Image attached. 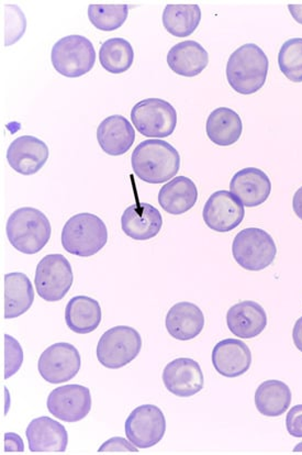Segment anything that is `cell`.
Here are the masks:
<instances>
[{"label": "cell", "mask_w": 302, "mask_h": 455, "mask_svg": "<svg viewBox=\"0 0 302 455\" xmlns=\"http://www.w3.org/2000/svg\"><path fill=\"white\" fill-rule=\"evenodd\" d=\"M209 54L206 49L196 41L180 42L167 54V64L176 74L184 77H195L206 69Z\"/></svg>", "instance_id": "obj_23"}, {"label": "cell", "mask_w": 302, "mask_h": 455, "mask_svg": "<svg viewBox=\"0 0 302 455\" xmlns=\"http://www.w3.org/2000/svg\"><path fill=\"white\" fill-rule=\"evenodd\" d=\"M165 324L167 331L176 340L189 341L203 331L204 315L197 305L181 301L169 310Z\"/></svg>", "instance_id": "obj_22"}, {"label": "cell", "mask_w": 302, "mask_h": 455, "mask_svg": "<svg viewBox=\"0 0 302 455\" xmlns=\"http://www.w3.org/2000/svg\"><path fill=\"white\" fill-rule=\"evenodd\" d=\"M212 364L218 373L227 379L245 374L252 364V353L238 339H226L218 342L212 351Z\"/></svg>", "instance_id": "obj_17"}, {"label": "cell", "mask_w": 302, "mask_h": 455, "mask_svg": "<svg viewBox=\"0 0 302 455\" xmlns=\"http://www.w3.org/2000/svg\"><path fill=\"white\" fill-rule=\"evenodd\" d=\"M163 26L176 38H186L196 31L202 21L198 4H167L163 12Z\"/></svg>", "instance_id": "obj_29"}, {"label": "cell", "mask_w": 302, "mask_h": 455, "mask_svg": "<svg viewBox=\"0 0 302 455\" xmlns=\"http://www.w3.org/2000/svg\"><path fill=\"white\" fill-rule=\"evenodd\" d=\"M97 140L107 155L120 156L125 155L133 146L136 132L127 118L114 115L100 123L97 129Z\"/></svg>", "instance_id": "obj_21"}, {"label": "cell", "mask_w": 302, "mask_h": 455, "mask_svg": "<svg viewBox=\"0 0 302 455\" xmlns=\"http://www.w3.org/2000/svg\"><path fill=\"white\" fill-rule=\"evenodd\" d=\"M27 27L26 17L17 6L8 4L4 8V45L15 44L22 38Z\"/></svg>", "instance_id": "obj_33"}, {"label": "cell", "mask_w": 302, "mask_h": 455, "mask_svg": "<svg viewBox=\"0 0 302 455\" xmlns=\"http://www.w3.org/2000/svg\"><path fill=\"white\" fill-rule=\"evenodd\" d=\"M269 61L258 45L246 44L231 54L226 64V80L241 95H252L266 83Z\"/></svg>", "instance_id": "obj_2"}, {"label": "cell", "mask_w": 302, "mask_h": 455, "mask_svg": "<svg viewBox=\"0 0 302 455\" xmlns=\"http://www.w3.org/2000/svg\"><path fill=\"white\" fill-rule=\"evenodd\" d=\"M230 190L244 206L258 207L267 201L272 182L262 170L246 167L232 178Z\"/></svg>", "instance_id": "obj_16"}, {"label": "cell", "mask_w": 302, "mask_h": 455, "mask_svg": "<svg viewBox=\"0 0 302 455\" xmlns=\"http://www.w3.org/2000/svg\"><path fill=\"white\" fill-rule=\"evenodd\" d=\"M108 243V230L99 216L90 212L69 218L62 231L65 251L76 257H92Z\"/></svg>", "instance_id": "obj_4"}, {"label": "cell", "mask_w": 302, "mask_h": 455, "mask_svg": "<svg viewBox=\"0 0 302 455\" xmlns=\"http://www.w3.org/2000/svg\"><path fill=\"white\" fill-rule=\"evenodd\" d=\"M292 208H294L297 217L302 220V187L297 190L294 195V199H292Z\"/></svg>", "instance_id": "obj_39"}, {"label": "cell", "mask_w": 302, "mask_h": 455, "mask_svg": "<svg viewBox=\"0 0 302 455\" xmlns=\"http://www.w3.org/2000/svg\"><path fill=\"white\" fill-rule=\"evenodd\" d=\"M141 349V334L136 329L117 326L102 334L97 346V359L106 369L118 370L136 360Z\"/></svg>", "instance_id": "obj_7"}, {"label": "cell", "mask_w": 302, "mask_h": 455, "mask_svg": "<svg viewBox=\"0 0 302 455\" xmlns=\"http://www.w3.org/2000/svg\"><path fill=\"white\" fill-rule=\"evenodd\" d=\"M23 362V351L20 342L4 334V379L12 378L20 370Z\"/></svg>", "instance_id": "obj_34"}, {"label": "cell", "mask_w": 302, "mask_h": 455, "mask_svg": "<svg viewBox=\"0 0 302 455\" xmlns=\"http://www.w3.org/2000/svg\"><path fill=\"white\" fill-rule=\"evenodd\" d=\"M288 434L302 438V405L292 407L286 418Z\"/></svg>", "instance_id": "obj_36"}, {"label": "cell", "mask_w": 302, "mask_h": 455, "mask_svg": "<svg viewBox=\"0 0 302 455\" xmlns=\"http://www.w3.org/2000/svg\"><path fill=\"white\" fill-rule=\"evenodd\" d=\"M245 216L244 205L227 190H218L203 207V221L217 232H229L238 228Z\"/></svg>", "instance_id": "obj_13"}, {"label": "cell", "mask_w": 302, "mask_h": 455, "mask_svg": "<svg viewBox=\"0 0 302 455\" xmlns=\"http://www.w3.org/2000/svg\"><path fill=\"white\" fill-rule=\"evenodd\" d=\"M163 218L157 208L146 203H136L125 209L121 228L133 240L146 241L160 234Z\"/></svg>", "instance_id": "obj_19"}, {"label": "cell", "mask_w": 302, "mask_h": 455, "mask_svg": "<svg viewBox=\"0 0 302 455\" xmlns=\"http://www.w3.org/2000/svg\"><path fill=\"white\" fill-rule=\"evenodd\" d=\"M232 254L235 262L246 271L259 272L274 262L277 247L268 232L259 228H246L235 235Z\"/></svg>", "instance_id": "obj_5"}, {"label": "cell", "mask_w": 302, "mask_h": 455, "mask_svg": "<svg viewBox=\"0 0 302 455\" xmlns=\"http://www.w3.org/2000/svg\"><path fill=\"white\" fill-rule=\"evenodd\" d=\"M292 18L302 25V4H288Z\"/></svg>", "instance_id": "obj_40"}, {"label": "cell", "mask_w": 302, "mask_h": 455, "mask_svg": "<svg viewBox=\"0 0 302 455\" xmlns=\"http://www.w3.org/2000/svg\"><path fill=\"white\" fill-rule=\"evenodd\" d=\"M4 443H6V449H4V451H18V452H23V448H25V445H23L22 440L20 435H17L15 434H6L4 435Z\"/></svg>", "instance_id": "obj_37"}, {"label": "cell", "mask_w": 302, "mask_h": 455, "mask_svg": "<svg viewBox=\"0 0 302 455\" xmlns=\"http://www.w3.org/2000/svg\"><path fill=\"white\" fill-rule=\"evenodd\" d=\"M278 65L288 80L302 82V38L290 39L282 44L278 54Z\"/></svg>", "instance_id": "obj_32"}, {"label": "cell", "mask_w": 302, "mask_h": 455, "mask_svg": "<svg viewBox=\"0 0 302 455\" xmlns=\"http://www.w3.org/2000/svg\"><path fill=\"white\" fill-rule=\"evenodd\" d=\"M134 174L147 184L169 182L178 175L180 156L178 150L164 140H146L132 153Z\"/></svg>", "instance_id": "obj_1"}, {"label": "cell", "mask_w": 302, "mask_h": 455, "mask_svg": "<svg viewBox=\"0 0 302 455\" xmlns=\"http://www.w3.org/2000/svg\"><path fill=\"white\" fill-rule=\"evenodd\" d=\"M9 243L23 254L40 252L52 234L50 220L39 209L23 207L9 217L6 226Z\"/></svg>", "instance_id": "obj_3"}, {"label": "cell", "mask_w": 302, "mask_h": 455, "mask_svg": "<svg viewBox=\"0 0 302 455\" xmlns=\"http://www.w3.org/2000/svg\"><path fill=\"white\" fill-rule=\"evenodd\" d=\"M163 383L167 391L178 397H192L203 388L204 379L201 365L188 357L170 362L163 371Z\"/></svg>", "instance_id": "obj_14"}, {"label": "cell", "mask_w": 302, "mask_h": 455, "mask_svg": "<svg viewBox=\"0 0 302 455\" xmlns=\"http://www.w3.org/2000/svg\"><path fill=\"white\" fill-rule=\"evenodd\" d=\"M131 120L139 132L147 138L171 136L178 125V113L169 101L147 99L133 107Z\"/></svg>", "instance_id": "obj_8"}, {"label": "cell", "mask_w": 302, "mask_h": 455, "mask_svg": "<svg viewBox=\"0 0 302 455\" xmlns=\"http://www.w3.org/2000/svg\"><path fill=\"white\" fill-rule=\"evenodd\" d=\"M34 301V286L26 274L15 272L4 275V319L20 317Z\"/></svg>", "instance_id": "obj_25"}, {"label": "cell", "mask_w": 302, "mask_h": 455, "mask_svg": "<svg viewBox=\"0 0 302 455\" xmlns=\"http://www.w3.org/2000/svg\"><path fill=\"white\" fill-rule=\"evenodd\" d=\"M165 431L164 414L151 403L136 408L125 421L127 439L139 449L155 447L164 438Z\"/></svg>", "instance_id": "obj_10"}, {"label": "cell", "mask_w": 302, "mask_h": 455, "mask_svg": "<svg viewBox=\"0 0 302 455\" xmlns=\"http://www.w3.org/2000/svg\"><path fill=\"white\" fill-rule=\"evenodd\" d=\"M51 61L60 76L77 78L90 73L94 68L96 51L86 36H68L54 44Z\"/></svg>", "instance_id": "obj_6"}, {"label": "cell", "mask_w": 302, "mask_h": 455, "mask_svg": "<svg viewBox=\"0 0 302 455\" xmlns=\"http://www.w3.org/2000/svg\"><path fill=\"white\" fill-rule=\"evenodd\" d=\"M292 340H294L297 349L302 352V317L297 320L292 331Z\"/></svg>", "instance_id": "obj_38"}, {"label": "cell", "mask_w": 302, "mask_h": 455, "mask_svg": "<svg viewBox=\"0 0 302 455\" xmlns=\"http://www.w3.org/2000/svg\"><path fill=\"white\" fill-rule=\"evenodd\" d=\"M46 406L50 414L65 422L81 421L91 410L90 388L78 384L65 385L50 393Z\"/></svg>", "instance_id": "obj_12"}, {"label": "cell", "mask_w": 302, "mask_h": 455, "mask_svg": "<svg viewBox=\"0 0 302 455\" xmlns=\"http://www.w3.org/2000/svg\"><path fill=\"white\" fill-rule=\"evenodd\" d=\"M206 132L209 140L215 145L230 147L240 140L243 132V124L234 110L220 107L209 115Z\"/></svg>", "instance_id": "obj_26"}, {"label": "cell", "mask_w": 302, "mask_h": 455, "mask_svg": "<svg viewBox=\"0 0 302 455\" xmlns=\"http://www.w3.org/2000/svg\"><path fill=\"white\" fill-rule=\"evenodd\" d=\"M49 148L40 139L31 136L17 138L9 146L7 161L17 173L35 175L49 159Z\"/></svg>", "instance_id": "obj_15"}, {"label": "cell", "mask_w": 302, "mask_h": 455, "mask_svg": "<svg viewBox=\"0 0 302 455\" xmlns=\"http://www.w3.org/2000/svg\"><path fill=\"white\" fill-rule=\"evenodd\" d=\"M82 359L76 347L68 342L55 343L42 353L39 373L46 382L63 384L76 378L80 372Z\"/></svg>", "instance_id": "obj_11"}, {"label": "cell", "mask_w": 302, "mask_h": 455, "mask_svg": "<svg viewBox=\"0 0 302 455\" xmlns=\"http://www.w3.org/2000/svg\"><path fill=\"white\" fill-rule=\"evenodd\" d=\"M139 448L136 447L132 443L121 438V436H115L108 441H106L104 444L99 449V452H138Z\"/></svg>", "instance_id": "obj_35"}, {"label": "cell", "mask_w": 302, "mask_h": 455, "mask_svg": "<svg viewBox=\"0 0 302 455\" xmlns=\"http://www.w3.org/2000/svg\"><path fill=\"white\" fill-rule=\"evenodd\" d=\"M294 452H302V443L296 445Z\"/></svg>", "instance_id": "obj_41"}, {"label": "cell", "mask_w": 302, "mask_h": 455, "mask_svg": "<svg viewBox=\"0 0 302 455\" xmlns=\"http://www.w3.org/2000/svg\"><path fill=\"white\" fill-rule=\"evenodd\" d=\"M128 15V4H91L88 7V20L101 31L119 29L127 21Z\"/></svg>", "instance_id": "obj_31"}, {"label": "cell", "mask_w": 302, "mask_h": 455, "mask_svg": "<svg viewBox=\"0 0 302 455\" xmlns=\"http://www.w3.org/2000/svg\"><path fill=\"white\" fill-rule=\"evenodd\" d=\"M73 282L71 263L62 254L46 255L36 267V290L45 301L62 300L71 290Z\"/></svg>", "instance_id": "obj_9"}, {"label": "cell", "mask_w": 302, "mask_h": 455, "mask_svg": "<svg viewBox=\"0 0 302 455\" xmlns=\"http://www.w3.org/2000/svg\"><path fill=\"white\" fill-rule=\"evenodd\" d=\"M290 387L282 380L271 379L259 385L255 393V406L263 416L280 417L291 403Z\"/></svg>", "instance_id": "obj_28"}, {"label": "cell", "mask_w": 302, "mask_h": 455, "mask_svg": "<svg viewBox=\"0 0 302 455\" xmlns=\"http://www.w3.org/2000/svg\"><path fill=\"white\" fill-rule=\"evenodd\" d=\"M101 318L99 301L88 296L74 297L65 309V322L68 327L77 334L95 331L99 327Z\"/></svg>", "instance_id": "obj_27"}, {"label": "cell", "mask_w": 302, "mask_h": 455, "mask_svg": "<svg viewBox=\"0 0 302 455\" xmlns=\"http://www.w3.org/2000/svg\"><path fill=\"white\" fill-rule=\"evenodd\" d=\"M99 61L107 72L123 74L132 67L134 51L131 44L123 38H113L100 46Z\"/></svg>", "instance_id": "obj_30"}, {"label": "cell", "mask_w": 302, "mask_h": 455, "mask_svg": "<svg viewBox=\"0 0 302 455\" xmlns=\"http://www.w3.org/2000/svg\"><path fill=\"white\" fill-rule=\"evenodd\" d=\"M198 199V188L186 176H176L160 190L159 204L163 211L171 215H183L195 205Z\"/></svg>", "instance_id": "obj_24"}, {"label": "cell", "mask_w": 302, "mask_h": 455, "mask_svg": "<svg viewBox=\"0 0 302 455\" xmlns=\"http://www.w3.org/2000/svg\"><path fill=\"white\" fill-rule=\"evenodd\" d=\"M226 324L234 336L252 339L259 336L266 328V311L255 301H241L227 310Z\"/></svg>", "instance_id": "obj_20"}, {"label": "cell", "mask_w": 302, "mask_h": 455, "mask_svg": "<svg viewBox=\"0 0 302 455\" xmlns=\"http://www.w3.org/2000/svg\"><path fill=\"white\" fill-rule=\"evenodd\" d=\"M31 452H65L68 444L67 429L49 417L36 418L26 430Z\"/></svg>", "instance_id": "obj_18"}]
</instances>
